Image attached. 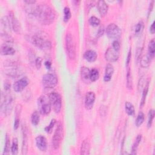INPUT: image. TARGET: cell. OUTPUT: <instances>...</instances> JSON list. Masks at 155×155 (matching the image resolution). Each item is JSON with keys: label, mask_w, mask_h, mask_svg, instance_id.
I'll use <instances>...</instances> for the list:
<instances>
[{"label": "cell", "mask_w": 155, "mask_h": 155, "mask_svg": "<svg viewBox=\"0 0 155 155\" xmlns=\"http://www.w3.org/2000/svg\"><path fill=\"white\" fill-rule=\"evenodd\" d=\"M38 21L43 25H50L55 19L53 9L47 5H38L32 12Z\"/></svg>", "instance_id": "obj_1"}, {"label": "cell", "mask_w": 155, "mask_h": 155, "mask_svg": "<svg viewBox=\"0 0 155 155\" xmlns=\"http://www.w3.org/2000/svg\"><path fill=\"white\" fill-rule=\"evenodd\" d=\"M14 107V99L9 92H2V103H1V112L5 116L9 115Z\"/></svg>", "instance_id": "obj_2"}, {"label": "cell", "mask_w": 155, "mask_h": 155, "mask_svg": "<svg viewBox=\"0 0 155 155\" xmlns=\"http://www.w3.org/2000/svg\"><path fill=\"white\" fill-rule=\"evenodd\" d=\"M30 42L36 47L43 50H48L52 48L51 42L40 35H33L30 38Z\"/></svg>", "instance_id": "obj_3"}, {"label": "cell", "mask_w": 155, "mask_h": 155, "mask_svg": "<svg viewBox=\"0 0 155 155\" xmlns=\"http://www.w3.org/2000/svg\"><path fill=\"white\" fill-rule=\"evenodd\" d=\"M64 136V128L62 124L59 122L55 129L53 136L52 140V147L55 150H58L62 143Z\"/></svg>", "instance_id": "obj_4"}, {"label": "cell", "mask_w": 155, "mask_h": 155, "mask_svg": "<svg viewBox=\"0 0 155 155\" xmlns=\"http://www.w3.org/2000/svg\"><path fill=\"white\" fill-rule=\"evenodd\" d=\"M65 49L68 58L73 60L76 58V50L74 39L70 33H67L65 36Z\"/></svg>", "instance_id": "obj_5"}, {"label": "cell", "mask_w": 155, "mask_h": 155, "mask_svg": "<svg viewBox=\"0 0 155 155\" xmlns=\"http://www.w3.org/2000/svg\"><path fill=\"white\" fill-rule=\"evenodd\" d=\"M38 106L41 114L47 115L50 113L52 105L49 97L45 95L41 96L38 100Z\"/></svg>", "instance_id": "obj_6"}, {"label": "cell", "mask_w": 155, "mask_h": 155, "mask_svg": "<svg viewBox=\"0 0 155 155\" xmlns=\"http://www.w3.org/2000/svg\"><path fill=\"white\" fill-rule=\"evenodd\" d=\"M4 67L5 69V73L8 76L13 78L21 76L22 73L20 68L15 62L9 61L8 63L6 62V64L5 63Z\"/></svg>", "instance_id": "obj_7"}, {"label": "cell", "mask_w": 155, "mask_h": 155, "mask_svg": "<svg viewBox=\"0 0 155 155\" xmlns=\"http://www.w3.org/2000/svg\"><path fill=\"white\" fill-rule=\"evenodd\" d=\"M58 83L56 76L53 73H46L43 76L42 84L45 89H53L57 86Z\"/></svg>", "instance_id": "obj_8"}, {"label": "cell", "mask_w": 155, "mask_h": 155, "mask_svg": "<svg viewBox=\"0 0 155 155\" xmlns=\"http://www.w3.org/2000/svg\"><path fill=\"white\" fill-rule=\"evenodd\" d=\"M106 32L109 38L115 40H119L122 35L121 29L114 23H111L107 27Z\"/></svg>", "instance_id": "obj_9"}, {"label": "cell", "mask_w": 155, "mask_h": 155, "mask_svg": "<svg viewBox=\"0 0 155 155\" xmlns=\"http://www.w3.org/2000/svg\"><path fill=\"white\" fill-rule=\"evenodd\" d=\"M52 106L56 113H59L62 108V98L57 92H52L49 96Z\"/></svg>", "instance_id": "obj_10"}, {"label": "cell", "mask_w": 155, "mask_h": 155, "mask_svg": "<svg viewBox=\"0 0 155 155\" xmlns=\"http://www.w3.org/2000/svg\"><path fill=\"white\" fill-rule=\"evenodd\" d=\"M29 83L30 80L26 76L23 77L14 83V89L17 93L21 92L29 84Z\"/></svg>", "instance_id": "obj_11"}, {"label": "cell", "mask_w": 155, "mask_h": 155, "mask_svg": "<svg viewBox=\"0 0 155 155\" xmlns=\"http://www.w3.org/2000/svg\"><path fill=\"white\" fill-rule=\"evenodd\" d=\"M119 57V51H116L113 49L112 47L109 48L105 53V58L106 60L108 62H116L118 60Z\"/></svg>", "instance_id": "obj_12"}, {"label": "cell", "mask_w": 155, "mask_h": 155, "mask_svg": "<svg viewBox=\"0 0 155 155\" xmlns=\"http://www.w3.org/2000/svg\"><path fill=\"white\" fill-rule=\"evenodd\" d=\"M9 18L11 23V27L13 30L17 33H20L21 30V27L20 23L18 19L15 17L14 14L12 12L9 13Z\"/></svg>", "instance_id": "obj_13"}, {"label": "cell", "mask_w": 155, "mask_h": 155, "mask_svg": "<svg viewBox=\"0 0 155 155\" xmlns=\"http://www.w3.org/2000/svg\"><path fill=\"white\" fill-rule=\"evenodd\" d=\"M96 96L93 92H89L85 96V107L87 110H91L94 105Z\"/></svg>", "instance_id": "obj_14"}, {"label": "cell", "mask_w": 155, "mask_h": 155, "mask_svg": "<svg viewBox=\"0 0 155 155\" xmlns=\"http://www.w3.org/2000/svg\"><path fill=\"white\" fill-rule=\"evenodd\" d=\"M35 143L37 148L41 151H46L47 148V139L43 135L38 136L35 139Z\"/></svg>", "instance_id": "obj_15"}, {"label": "cell", "mask_w": 155, "mask_h": 155, "mask_svg": "<svg viewBox=\"0 0 155 155\" xmlns=\"http://www.w3.org/2000/svg\"><path fill=\"white\" fill-rule=\"evenodd\" d=\"M22 133H23L22 154H26L28 151V138H27V128L24 125H23L22 127Z\"/></svg>", "instance_id": "obj_16"}, {"label": "cell", "mask_w": 155, "mask_h": 155, "mask_svg": "<svg viewBox=\"0 0 155 155\" xmlns=\"http://www.w3.org/2000/svg\"><path fill=\"white\" fill-rule=\"evenodd\" d=\"M114 73V67L111 64H108L106 66L105 74L104 76V81L106 83L109 82L111 80Z\"/></svg>", "instance_id": "obj_17"}, {"label": "cell", "mask_w": 155, "mask_h": 155, "mask_svg": "<svg viewBox=\"0 0 155 155\" xmlns=\"http://www.w3.org/2000/svg\"><path fill=\"white\" fill-rule=\"evenodd\" d=\"M97 6H98V9L100 15L102 17H105L107 14L108 9H109L108 5L106 3V2L103 1V0H100V1L98 2Z\"/></svg>", "instance_id": "obj_18"}, {"label": "cell", "mask_w": 155, "mask_h": 155, "mask_svg": "<svg viewBox=\"0 0 155 155\" xmlns=\"http://www.w3.org/2000/svg\"><path fill=\"white\" fill-rule=\"evenodd\" d=\"M84 57L86 60L90 62H95L98 57L97 53L95 51L93 50H89L86 51L84 55Z\"/></svg>", "instance_id": "obj_19"}, {"label": "cell", "mask_w": 155, "mask_h": 155, "mask_svg": "<svg viewBox=\"0 0 155 155\" xmlns=\"http://www.w3.org/2000/svg\"><path fill=\"white\" fill-rule=\"evenodd\" d=\"M90 144L88 139L84 140L81 144L80 154L82 155H88L90 154Z\"/></svg>", "instance_id": "obj_20"}, {"label": "cell", "mask_w": 155, "mask_h": 155, "mask_svg": "<svg viewBox=\"0 0 155 155\" xmlns=\"http://www.w3.org/2000/svg\"><path fill=\"white\" fill-rule=\"evenodd\" d=\"M15 53V50L8 44H3L1 47V54L2 55H13Z\"/></svg>", "instance_id": "obj_21"}, {"label": "cell", "mask_w": 155, "mask_h": 155, "mask_svg": "<svg viewBox=\"0 0 155 155\" xmlns=\"http://www.w3.org/2000/svg\"><path fill=\"white\" fill-rule=\"evenodd\" d=\"M155 42L154 40H152L150 41L149 44H148V53H147V55L152 60L154 57V55H155Z\"/></svg>", "instance_id": "obj_22"}, {"label": "cell", "mask_w": 155, "mask_h": 155, "mask_svg": "<svg viewBox=\"0 0 155 155\" xmlns=\"http://www.w3.org/2000/svg\"><path fill=\"white\" fill-rule=\"evenodd\" d=\"M149 81H147V83L145 84V86L142 90V98H141V103H140V107L142 108L145 103V101H146V98L148 94V89H149Z\"/></svg>", "instance_id": "obj_23"}, {"label": "cell", "mask_w": 155, "mask_h": 155, "mask_svg": "<svg viewBox=\"0 0 155 155\" xmlns=\"http://www.w3.org/2000/svg\"><path fill=\"white\" fill-rule=\"evenodd\" d=\"M142 136L141 134H139L137 136V137L132 145V147H131V154H136L139 145L140 144L141 140H142Z\"/></svg>", "instance_id": "obj_24"}, {"label": "cell", "mask_w": 155, "mask_h": 155, "mask_svg": "<svg viewBox=\"0 0 155 155\" xmlns=\"http://www.w3.org/2000/svg\"><path fill=\"white\" fill-rule=\"evenodd\" d=\"M127 87L129 90H131L133 89V77L131 74V69L127 67Z\"/></svg>", "instance_id": "obj_25"}, {"label": "cell", "mask_w": 155, "mask_h": 155, "mask_svg": "<svg viewBox=\"0 0 155 155\" xmlns=\"http://www.w3.org/2000/svg\"><path fill=\"white\" fill-rule=\"evenodd\" d=\"M90 70L89 68L86 67H83L81 68V75L82 79L84 81L90 80Z\"/></svg>", "instance_id": "obj_26"}, {"label": "cell", "mask_w": 155, "mask_h": 155, "mask_svg": "<svg viewBox=\"0 0 155 155\" xmlns=\"http://www.w3.org/2000/svg\"><path fill=\"white\" fill-rule=\"evenodd\" d=\"M11 150V138L9 135L6 133V138H5V145L3 151V154H8L10 153V150Z\"/></svg>", "instance_id": "obj_27"}, {"label": "cell", "mask_w": 155, "mask_h": 155, "mask_svg": "<svg viewBox=\"0 0 155 155\" xmlns=\"http://www.w3.org/2000/svg\"><path fill=\"white\" fill-rule=\"evenodd\" d=\"M125 110L127 114L129 116H133L135 113V110L133 105L130 102H126L125 103Z\"/></svg>", "instance_id": "obj_28"}, {"label": "cell", "mask_w": 155, "mask_h": 155, "mask_svg": "<svg viewBox=\"0 0 155 155\" xmlns=\"http://www.w3.org/2000/svg\"><path fill=\"white\" fill-rule=\"evenodd\" d=\"M144 29V23L142 21H139L135 26L134 34L136 36H139L142 33Z\"/></svg>", "instance_id": "obj_29"}, {"label": "cell", "mask_w": 155, "mask_h": 155, "mask_svg": "<svg viewBox=\"0 0 155 155\" xmlns=\"http://www.w3.org/2000/svg\"><path fill=\"white\" fill-rule=\"evenodd\" d=\"M100 77L99 71L96 68H92L90 72V81L92 82L96 81Z\"/></svg>", "instance_id": "obj_30"}, {"label": "cell", "mask_w": 155, "mask_h": 155, "mask_svg": "<svg viewBox=\"0 0 155 155\" xmlns=\"http://www.w3.org/2000/svg\"><path fill=\"white\" fill-rule=\"evenodd\" d=\"M1 36L2 40L8 44L14 43L13 37L10 34H9L6 31H4V32L2 31L1 33Z\"/></svg>", "instance_id": "obj_31"}, {"label": "cell", "mask_w": 155, "mask_h": 155, "mask_svg": "<svg viewBox=\"0 0 155 155\" xmlns=\"http://www.w3.org/2000/svg\"><path fill=\"white\" fill-rule=\"evenodd\" d=\"M40 121V116L38 112L35 111L31 115V122L33 125L36 126L38 125Z\"/></svg>", "instance_id": "obj_32"}, {"label": "cell", "mask_w": 155, "mask_h": 155, "mask_svg": "<svg viewBox=\"0 0 155 155\" xmlns=\"http://www.w3.org/2000/svg\"><path fill=\"white\" fill-rule=\"evenodd\" d=\"M140 60H141V65L143 68L148 67L151 61V59L147 55H144L141 59H140Z\"/></svg>", "instance_id": "obj_33"}, {"label": "cell", "mask_w": 155, "mask_h": 155, "mask_svg": "<svg viewBox=\"0 0 155 155\" xmlns=\"http://www.w3.org/2000/svg\"><path fill=\"white\" fill-rule=\"evenodd\" d=\"M145 115L142 112H139L138 114L136 119L135 121V125L137 127H139L144 122Z\"/></svg>", "instance_id": "obj_34"}, {"label": "cell", "mask_w": 155, "mask_h": 155, "mask_svg": "<svg viewBox=\"0 0 155 155\" xmlns=\"http://www.w3.org/2000/svg\"><path fill=\"white\" fill-rule=\"evenodd\" d=\"M2 26L5 28V29H12L11 27V23L9 17H3L2 18Z\"/></svg>", "instance_id": "obj_35"}, {"label": "cell", "mask_w": 155, "mask_h": 155, "mask_svg": "<svg viewBox=\"0 0 155 155\" xmlns=\"http://www.w3.org/2000/svg\"><path fill=\"white\" fill-rule=\"evenodd\" d=\"M11 152L13 155H17L18 153V141L16 138L13 139L11 146Z\"/></svg>", "instance_id": "obj_36"}, {"label": "cell", "mask_w": 155, "mask_h": 155, "mask_svg": "<svg viewBox=\"0 0 155 155\" xmlns=\"http://www.w3.org/2000/svg\"><path fill=\"white\" fill-rule=\"evenodd\" d=\"M154 110L153 109L150 110L148 113V121H147V128H150L153 124V121L154 118Z\"/></svg>", "instance_id": "obj_37"}, {"label": "cell", "mask_w": 155, "mask_h": 155, "mask_svg": "<svg viewBox=\"0 0 155 155\" xmlns=\"http://www.w3.org/2000/svg\"><path fill=\"white\" fill-rule=\"evenodd\" d=\"M63 12H64V18H63V20H64V21L65 23H67L70 20V19L71 18V16L70 9L68 7L66 6V7L64 8Z\"/></svg>", "instance_id": "obj_38"}, {"label": "cell", "mask_w": 155, "mask_h": 155, "mask_svg": "<svg viewBox=\"0 0 155 155\" xmlns=\"http://www.w3.org/2000/svg\"><path fill=\"white\" fill-rule=\"evenodd\" d=\"M89 22L90 23V24L92 26H94V27H96V26H98L100 24V20L99 18H98L97 17H91L90 18H89Z\"/></svg>", "instance_id": "obj_39"}, {"label": "cell", "mask_w": 155, "mask_h": 155, "mask_svg": "<svg viewBox=\"0 0 155 155\" xmlns=\"http://www.w3.org/2000/svg\"><path fill=\"white\" fill-rule=\"evenodd\" d=\"M55 124H56V119H52L50 124L45 128L46 132L49 133V134H50L52 132V130L53 129V127H54Z\"/></svg>", "instance_id": "obj_40"}, {"label": "cell", "mask_w": 155, "mask_h": 155, "mask_svg": "<svg viewBox=\"0 0 155 155\" xmlns=\"http://www.w3.org/2000/svg\"><path fill=\"white\" fill-rule=\"evenodd\" d=\"M112 48L116 51H119L121 48L120 43L118 40H115L112 43Z\"/></svg>", "instance_id": "obj_41"}, {"label": "cell", "mask_w": 155, "mask_h": 155, "mask_svg": "<svg viewBox=\"0 0 155 155\" xmlns=\"http://www.w3.org/2000/svg\"><path fill=\"white\" fill-rule=\"evenodd\" d=\"M131 48L129 50V52L128 53V55H127V59H126V63H125V65L127 67H129V64L131 62Z\"/></svg>", "instance_id": "obj_42"}, {"label": "cell", "mask_w": 155, "mask_h": 155, "mask_svg": "<svg viewBox=\"0 0 155 155\" xmlns=\"http://www.w3.org/2000/svg\"><path fill=\"white\" fill-rule=\"evenodd\" d=\"M104 30H105V29H104V27L103 26H101L98 30V32H97V35H96V37L97 38H100L101 36L103 35L104 33Z\"/></svg>", "instance_id": "obj_43"}, {"label": "cell", "mask_w": 155, "mask_h": 155, "mask_svg": "<svg viewBox=\"0 0 155 155\" xmlns=\"http://www.w3.org/2000/svg\"><path fill=\"white\" fill-rule=\"evenodd\" d=\"M42 65V59L41 58H37L35 60V65L37 69H40Z\"/></svg>", "instance_id": "obj_44"}, {"label": "cell", "mask_w": 155, "mask_h": 155, "mask_svg": "<svg viewBox=\"0 0 155 155\" xmlns=\"http://www.w3.org/2000/svg\"><path fill=\"white\" fill-rule=\"evenodd\" d=\"M5 83V92H9L11 90V84L8 81H6Z\"/></svg>", "instance_id": "obj_45"}, {"label": "cell", "mask_w": 155, "mask_h": 155, "mask_svg": "<svg viewBox=\"0 0 155 155\" xmlns=\"http://www.w3.org/2000/svg\"><path fill=\"white\" fill-rule=\"evenodd\" d=\"M142 48H138L137 49L136 52V56L137 61H138L140 59V56H141V55L142 53Z\"/></svg>", "instance_id": "obj_46"}, {"label": "cell", "mask_w": 155, "mask_h": 155, "mask_svg": "<svg viewBox=\"0 0 155 155\" xmlns=\"http://www.w3.org/2000/svg\"><path fill=\"white\" fill-rule=\"evenodd\" d=\"M153 5H154V1L151 2L150 6H149V8H148V18L149 17L150 14L151 13L152 11H153Z\"/></svg>", "instance_id": "obj_47"}, {"label": "cell", "mask_w": 155, "mask_h": 155, "mask_svg": "<svg viewBox=\"0 0 155 155\" xmlns=\"http://www.w3.org/2000/svg\"><path fill=\"white\" fill-rule=\"evenodd\" d=\"M144 80V76H142L141 78L139 81V83H138V89L139 90L142 89V87H143V84H144V80Z\"/></svg>", "instance_id": "obj_48"}, {"label": "cell", "mask_w": 155, "mask_h": 155, "mask_svg": "<svg viewBox=\"0 0 155 155\" xmlns=\"http://www.w3.org/2000/svg\"><path fill=\"white\" fill-rule=\"evenodd\" d=\"M150 32L151 34H154L155 32V29H154V21L151 24L150 27Z\"/></svg>", "instance_id": "obj_49"}, {"label": "cell", "mask_w": 155, "mask_h": 155, "mask_svg": "<svg viewBox=\"0 0 155 155\" xmlns=\"http://www.w3.org/2000/svg\"><path fill=\"white\" fill-rule=\"evenodd\" d=\"M36 1H35V0H25L24 1V3L27 4L28 5H34L36 3Z\"/></svg>", "instance_id": "obj_50"}, {"label": "cell", "mask_w": 155, "mask_h": 155, "mask_svg": "<svg viewBox=\"0 0 155 155\" xmlns=\"http://www.w3.org/2000/svg\"><path fill=\"white\" fill-rule=\"evenodd\" d=\"M44 64H45V66L46 67V68H47V69H50V68H51L52 64H51V62H50V61H46L45 63H44Z\"/></svg>", "instance_id": "obj_51"}]
</instances>
